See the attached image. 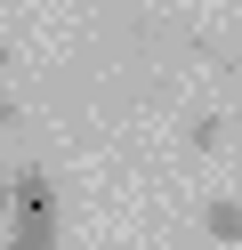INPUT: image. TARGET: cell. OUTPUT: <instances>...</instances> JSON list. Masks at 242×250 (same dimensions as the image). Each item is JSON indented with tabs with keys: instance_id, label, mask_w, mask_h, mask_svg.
I'll list each match as a JSON object with an SVG mask.
<instances>
[{
	"instance_id": "cell-1",
	"label": "cell",
	"mask_w": 242,
	"mask_h": 250,
	"mask_svg": "<svg viewBox=\"0 0 242 250\" xmlns=\"http://www.w3.org/2000/svg\"><path fill=\"white\" fill-rule=\"evenodd\" d=\"M202 234H210V242H242V202L234 194H210L202 202Z\"/></svg>"
},
{
	"instance_id": "cell-2",
	"label": "cell",
	"mask_w": 242,
	"mask_h": 250,
	"mask_svg": "<svg viewBox=\"0 0 242 250\" xmlns=\"http://www.w3.org/2000/svg\"><path fill=\"white\" fill-rule=\"evenodd\" d=\"M218 146H226V113H210V105H202V113L186 121V153H218Z\"/></svg>"
},
{
	"instance_id": "cell-3",
	"label": "cell",
	"mask_w": 242,
	"mask_h": 250,
	"mask_svg": "<svg viewBox=\"0 0 242 250\" xmlns=\"http://www.w3.org/2000/svg\"><path fill=\"white\" fill-rule=\"evenodd\" d=\"M8 250H57V218H16Z\"/></svg>"
},
{
	"instance_id": "cell-4",
	"label": "cell",
	"mask_w": 242,
	"mask_h": 250,
	"mask_svg": "<svg viewBox=\"0 0 242 250\" xmlns=\"http://www.w3.org/2000/svg\"><path fill=\"white\" fill-rule=\"evenodd\" d=\"M16 218V169H0V226Z\"/></svg>"
},
{
	"instance_id": "cell-5",
	"label": "cell",
	"mask_w": 242,
	"mask_h": 250,
	"mask_svg": "<svg viewBox=\"0 0 242 250\" xmlns=\"http://www.w3.org/2000/svg\"><path fill=\"white\" fill-rule=\"evenodd\" d=\"M16 121H24V105H16V97H8V89H0V137H8V129H16Z\"/></svg>"
},
{
	"instance_id": "cell-6",
	"label": "cell",
	"mask_w": 242,
	"mask_h": 250,
	"mask_svg": "<svg viewBox=\"0 0 242 250\" xmlns=\"http://www.w3.org/2000/svg\"><path fill=\"white\" fill-rule=\"evenodd\" d=\"M8 65H16V49H0V89H8Z\"/></svg>"
}]
</instances>
